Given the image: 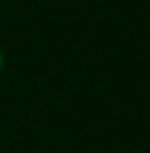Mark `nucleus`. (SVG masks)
<instances>
[{
  "instance_id": "1",
  "label": "nucleus",
  "mask_w": 150,
  "mask_h": 153,
  "mask_svg": "<svg viewBox=\"0 0 150 153\" xmlns=\"http://www.w3.org/2000/svg\"><path fill=\"white\" fill-rule=\"evenodd\" d=\"M3 65H6V54H3V45H0V71H3Z\"/></svg>"
}]
</instances>
